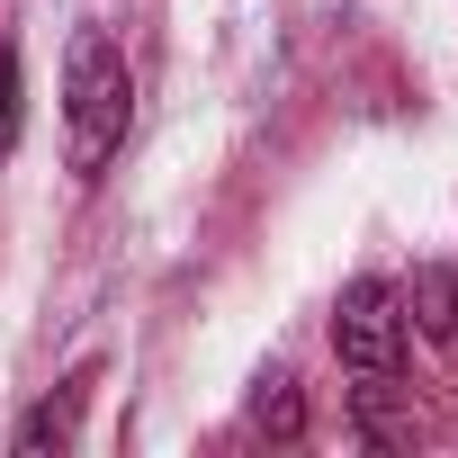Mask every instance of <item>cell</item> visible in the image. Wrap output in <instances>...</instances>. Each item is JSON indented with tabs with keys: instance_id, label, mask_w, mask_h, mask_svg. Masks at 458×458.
Here are the masks:
<instances>
[{
	"instance_id": "6da1fadb",
	"label": "cell",
	"mask_w": 458,
	"mask_h": 458,
	"mask_svg": "<svg viewBox=\"0 0 458 458\" xmlns=\"http://www.w3.org/2000/svg\"><path fill=\"white\" fill-rule=\"evenodd\" d=\"M126 117H135V72H126L108 28H81L64 55V153L81 180L108 171V153L126 144Z\"/></svg>"
},
{
	"instance_id": "7a4b0ae2",
	"label": "cell",
	"mask_w": 458,
	"mask_h": 458,
	"mask_svg": "<svg viewBox=\"0 0 458 458\" xmlns=\"http://www.w3.org/2000/svg\"><path fill=\"white\" fill-rule=\"evenodd\" d=\"M404 342H413L404 288H395V279H351L342 306H333V351H342V369L369 377V386H386V377L404 369Z\"/></svg>"
},
{
	"instance_id": "3957f363",
	"label": "cell",
	"mask_w": 458,
	"mask_h": 458,
	"mask_svg": "<svg viewBox=\"0 0 458 458\" xmlns=\"http://www.w3.org/2000/svg\"><path fill=\"white\" fill-rule=\"evenodd\" d=\"M404 324H413L422 342H449V333H458V288H449V270H413V288H404Z\"/></svg>"
},
{
	"instance_id": "277c9868",
	"label": "cell",
	"mask_w": 458,
	"mask_h": 458,
	"mask_svg": "<svg viewBox=\"0 0 458 458\" xmlns=\"http://www.w3.org/2000/svg\"><path fill=\"white\" fill-rule=\"evenodd\" d=\"M252 422H279V440H297V386H288V377H261Z\"/></svg>"
},
{
	"instance_id": "5b68a950",
	"label": "cell",
	"mask_w": 458,
	"mask_h": 458,
	"mask_svg": "<svg viewBox=\"0 0 458 458\" xmlns=\"http://www.w3.org/2000/svg\"><path fill=\"white\" fill-rule=\"evenodd\" d=\"M10 144H19V64L0 46V162H10Z\"/></svg>"
}]
</instances>
